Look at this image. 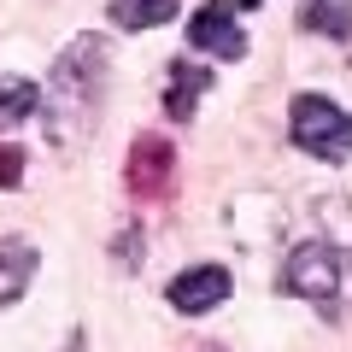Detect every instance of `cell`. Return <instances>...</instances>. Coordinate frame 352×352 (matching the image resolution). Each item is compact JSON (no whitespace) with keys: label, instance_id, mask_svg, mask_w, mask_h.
Returning <instances> with one entry per match:
<instances>
[{"label":"cell","instance_id":"cell-1","mask_svg":"<svg viewBox=\"0 0 352 352\" xmlns=\"http://www.w3.org/2000/svg\"><path fill=\"white\" fill-rule=\"evenodd\" d=\"M106 76H112V47H106V36H76L71 47L53 59L47 94H41V124H47V141L59 153H76L94 129H100Z\"/></svg>","mask_w":352,"mask_h":352},{"label":"cell","instance_id":"cell-2","mask_svg":"<svg viewBox=\"0 0 352 352\" xmlns=\"http://www.w3.org/2000/svg\"><path fill=\"white\" fill-rule=\"evenodd\" d=\"M288 141L305 153V159L340 164V159H352V112L335 106L329 94H294V106H288Z\"/></svg>","mask_w":352,"mask_h":352},{"label":"cell","instance_id":"cell-3","mask_svg":"<svg viewBox=\"0 0 352 352\" xmlns=\"http://www.w3.org/2000/svg\"><path fill=\"white\" fill-rule=\"evenodd\" d=\"M282 288L288 294H300V300H335V288H340V258H335V247L329 241H300V247L282 258Z\"/></svg>","mask_w":352,"mask_h":352},{"label":"cell","instance_id":"cell-4","mask_svg":"<svg viewBox=\"0 0 352 352\" xmlns=\"http://www.w3.org/2000/svg\"><path fill=\"white\" fill-rule=\"evenodd\" d=\"M170 176H176V147L164 135H135L129 141L124 182L141 194V200H164V194H170Z\"/></svg>","mask_w":352,"mask_h":352},{"label":"cell","instance_id":"cell-5","mask_svg":"<svg viewBox=\"0 0 352 352\" xmlns=\"http://www.w3.org/2000/svg\"><path fill=\"white\" fill-rule=\"evenodd\" d=\"M188 47L212 53V59H247V30L235 24V6L229 0H212L188 18Z\"/></svg>","mask_w":352,"mask_h":352},{"label":"cell","instance_id":"cell-6","mask_svg":"<svg viewBox=\"0 0 352 352\" xmlns=\"http://www.w3.org/2000/svg\"><path fill=\"white\" fill-rule=\"evenodd\" d=\"M170 305L176 311H188V317H206V311H217V305L235 294V282H229V270L223 264H194V270H182V276L170 282Z\"/></svg>","mask_w":352,"mask_h":352},{"label":"cell","instance_id":"cell-7","mask_svg":"<svg viewBox=\"0 0 352 352\" xmlns=\"http://www.w3.org/2000/svg\"><path fill=\"white\" fill-rule=\"evenodd\" d=\"M41 270V252L30 235H6L0 241V305H18L30 294V282H36Z\"/></svg>","mask_w":352,"mask_h":352},{"label":"cell","instance_id":"cell-8","mask_svg":"<svg viewBox=\"0 0 352 352\" xmlns=\"http://www.w3.org/2000/svg\"><path fill=\"white\" fill-rule=\"evenodd\" d=\"M206 88H212V71H206V65H188V59H176V65H170V82H164V112H170L176 124H188Z\"/></svg>","mask_w":352,"mask_h":352},{"label":"cell","instance_id":"cell-9","mask_svg":"<svg viewBox=\"0 0 352 352\" xmlns=\"http://www.w3.org/2000/svg\"><path fill=\"white\" fill-rule=\"evenodd\" d=\"M300 24L311 36L352 41V0H300Z\"/></svg>","mask_w":352,"mask_h":352},{"label":"cell","instance_id":"cell-10","mask_svg":"<svg viewBox=\"0 0 352 352\" xmlns=\"http://www.w3.org/2000/svg\"><path fill=\"white\" fill-rule=\"evenodd\" d=\"M41 106V88L30 82V76H18V71H0V135L6 129H18L30 112Z\"/></svg>","mask_w":352,"mask_h":352},{"label":"cell","instance_id":"cell-11","mask_svg":"<svg viewBox=\"0 0 352 352\" xmlns=\"http://www.w3.org/2000/svg\"><path fill=\"white\" fill-rule=\"evenodd\" d=\"M176 18V0H112V24L118 30H159Z\"/></svg>","mask_w":352,"mask_h":352},{"label":"cell","instance_id":"cell-12","mask_svg":"<svg viewBox=\"0 0 352 352\" xmlns=\"http://www.w3.org/2000/svg\"><path fill=\"white\" fill-rule=\"evenodd\" d=\"M317 217L329 223V247H352V200H317Z\"/></svg>","mask_w":352,"mask_h":352},{"label":"cell","instance_id":"cell-13","mask_svg":"<svg viewBox=\"0 0 352 352\" xmlns=\"http://www.w3.org/2000/svg\"><path fill=\"white\" fill-rule=\"evenodd\" d=\"M18 182H24V153L0 147V188H18Z\"/></svg>","mask_w":352,"mask_h":352},{"label":"cell","instance_id":"cell-14","mask_svg":"<svg viewBox=\"0 0 352 352\" xmlns=\"http://www.w3.org/2000/svg\"><path fill=\"white\" fill-rule=\"evenodd\" d=\"M118 264H124V270H135L141 264V229H124V235H118V252H112Z\"/></svg>","mask_w":352,"mask_h":352},{"label":"cell","instance_id":"cell-15","mask_svg":"<svg viewBox=\"0 0 352 352\" xmlns=\"http://www.w3.org/2000/svg\"><path fill=\"white\" fill-rule=\"evenodd\" d=\"M88 346V335H82V329H71V335H65V352H82Z\"/></svg>","mask_w":352,"mask_h":352},{"label":"cell","instance_id":"cell-16","mask_svg":"<svg viewBox=\"0 0 352 352\" xmlns=\"http://www.w3.org/2000/svg\"><path fill=\"white\" fill-rule=\"evenodd\" d=\"M229 6H235V12H252V6H264V0H229Z\"/></svg>","mask_w":352,"mask_h":352}]
</instances>
